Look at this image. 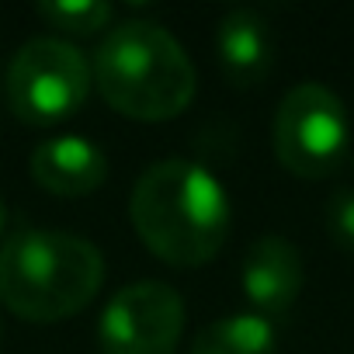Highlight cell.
Masks as SVG:
<instances>
[{
  "mask_svg": "<svg viewBox=\"0 0 354 354\" xmlns=\"http://www.w3.org/2000/svg\"><path fill=\"white\" fill-rule=\"evenodd\" d=\"M129 219L146 250L174 268L209 264L230 236V195L195 160H156L132 185Z\"/></svg>",
  "mask_w": 354,
  "mask_h": 354,
  "instance_id": "1",
  "label": "cell"
},
{
  "mask_svg": "<svg viewBox=\"0 0 354 354\" xmlns=\"http://www.w3.org/2000/svg\"><path fill=\"white\" fill-rule=\"evenodd\" d=\"M94 87L125 118L167 122L177 118L195 97L198 73L163 25L122 21L94 53Z\"/></svg>",
  "mask_w": 354,
  "mask_h": 354,
  "instance_id": "2",
  "label": "cell"
},
{
  "mask_svg": "<svg viewBox=\"0 0 354 354\" xmlns=\"http://www.w3.org/2000/svg\"><path fill=\"white\" fill-rule=\"evenodd\" d=\"M104 285L101 250L63 230H21L0 247V302L28 323H59Z\"/></svg>",
  "mask_w": 354,
  "mask_h": 354,
  "instance_id": "3",
  "label": "cell"
},
{
  "mask_svg": "<svg viewBox=\"0 0 354 354\" xmlns=\"http://www.w3.org/2000/svg\"><path fill=\"white\" fill-rule=\"evenodd\" d=\"M271 142L281 167L295 177H330L351 146V118L344 101L326 84H295L274 111Z\"/></svg>",
  "mask_w": 354,
  "mask_h": 354,
  "instance_id": "4",
  "label": "cell"
},
{
  "mask_svg": "<svg viewBox=\"0 0 354 354\" xmlns=\"http://www.w3.org/2000/svg\"><path fill=\"white\" fill-rule=\"evenodd\" d=\"M94 73L87 56L63 39L25 42L8 66L11 111L28 125H56L77 115L91 94Z\"/></svg>",
  "mask_w": 354,
  "mask_h": 354,
  "instance_id": "5",
  "label": "cell"
},
{
  "mask_svg": "<svg viewBox=\"0 0 354 354\" xmlns=\"http://www.w3.org/2000/svg\"><path fill=\"white\" fill-rule=\"evenodd\" d=\"M185 333V299L163 281H136L111 295L97 337L104 354H174Z\"/></svg>",
  "mask_w": 354,
  "mask_h": 354,
  "instance_id": "6",
  "label": "cell"
},
{
  "mask_svg": "<svg viewBox=\"0 0 354 354\" xmlns=\"http://www.w3.org/2000/svg\"><path fill=\"white\" fill-rule=\"evenodd\" d=\"M240 285L243 295L261 309V316L285 313L306 285V261L292 240L274 233L261 236L243 257Z\"/></svg>",
  "mask_w": 354,
  "mask_h": 354,
  "instance_id": "7",
  "label": "cell"
},
{
  "mask_svg": "<svg viewBox=\"0 0 354 354\" xmlns=\"http://www.w3.org/2000/svg\"><path fill=\"white\" fill-rule=\"evenodd\" d=\"M35 185L59 198H84L97 192L108 177V156L84 136H56L32 153Z\"/></svg>",
  "mask_w": 354,
  "mask_h": 354,
  "instance_id": "8",
  "label": "cell"
},
{
  "mask_svg": "<svg viewBox=\"0 0 354 354\" xmlns=\"http://www.w3.org/2000/svg\"><path fill=\"white\" fill-rule=\"evenodd\" d=\"M216 56L236 87H254L274 63V35L257 11L236 8L216 28Z\"/></svg>",
  "mask_w": 354,
  "mask_h": 354,
  "instance_id": "9",
  "label": "cell"
},
{
  "mask_svg": "<svg viewBox=\"0 0 354 354\" xmlns=\"http://www.w3.org/2000/svg\"><path fill=\"white\" fill-rule=\"evenodd\" d=\"M278 337L268 316L261 313H236L209 323L195 344L192 354H274Z\"/></svg>",
  "mask_w": 354,
  "mask_h": 354,
  "instance_id": "10",
  "label": "cell"
},
{
  "mask_svg": "<svg viewBox=\"0 0 354 354\" xmlns=\"http://www.w3.org/2000/svg\"><path fill=\"white\" fill-rule=\"evenodd\" d=\"M39 15L46 18V25L66 35H94L115 18L111 4H101V0H49V4H39Z\"/></svg>",
  "mask_w": 354,
  "mask_h": 354,
  "instance_id": "11",
  "label": "cell"
},
{
  "mask_svg": "<svg viewBox=\"0 0 354 354\" xmlns=\"http://www.w3.org/2000/svg\"><path fill=\"white\" fill-rule=\"evenodd\" d=\"M326 230L333 243L347 254H354V188H340L326 202Z\"/></svg>",
  "mask_w": 354,
  "mask_h": 354,
  "instance_id": "12",
  "label": "cell"
},
{
  "mask_svg": "<svg viewBox=\"0 0 354 354\" xmlns=\"http://www.w3.org/2000/svg\"><path fill=\"white\" fill-rule=\"evenodd\" d=\"M8 230V205H4V198H0V233Z\"/></svg>",
  "mask_w": 354,
  "mask_h": 354,
  "instance_id": "13",
  "label": "cell"
},
{
  "mask_svg": "<svg viewBox=\"0 0 354 354\" xmlns=\"http://www.w3.org/2000/svg\"><path fill=\"white\" fill-rule=\"evenodd\" d=\"M0 333H4V330H0Z\"/></svg>",
  "mask_w": 354,
  "mask_h": 354,
  "instance_id": "14",
  "label": "cell"
}]
</instances>
